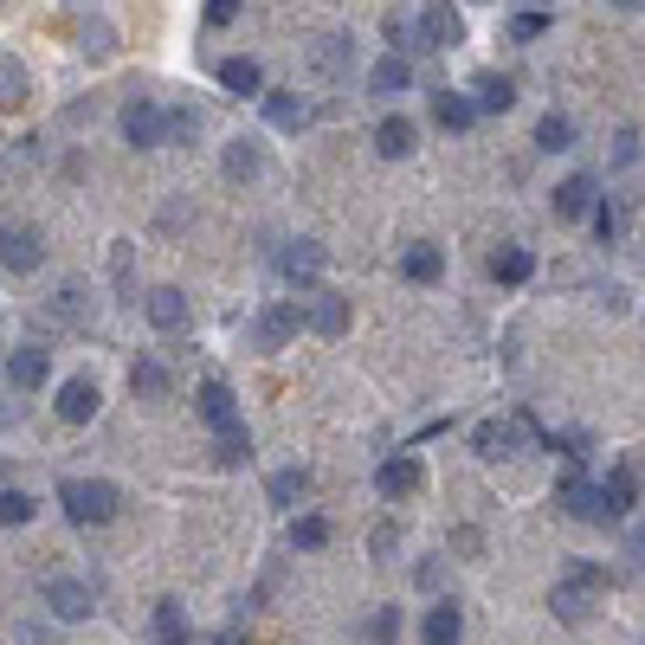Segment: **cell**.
I'll return each mask as SVG.
<instances>
[{
  "mask_svg": "<svg viewBox=\"0 0 645 645\" xmlns=\"http://www.w3.org/2000/svg\"><path fill=\"white\" fill-rule=\"evenodd\" d=\"M316 65H323V72H348V65H355V45H348L342 33H330L323 45H316Z\"/></svg>",
  "mask_w": 645,
  "mask_h": 645,
  "instance_id": "cell-36",
  "label": "cell"
},
{
  "mask_svg": "<svg viewBox=\"0 0 645 645\" xmlns=\"http://www.w3.org/2000/svg\"><path fill=\"white\" fill-rule=\"evenodd\" d=\"M362 633H368V645H394V639H400V607H375Z\"/></svg>",
  "mask_w": 645,
  "mask_h": 645,
  "instance_id": "cell-35",
  "label": "cell"
},
{
  "mask_svg": "<svg viewBox=\"0 0 645 645\" xmlns=\"http://www.w3.org/2000/svg\"><path fill=\"white\" fill-rule=\"evenodd\" d=\"M323 266H330V252L316 239H284V252H278V271L284 278H316Z\"/></svg>",
  "mask_w": 645,
  "mask_h": 645,
  "instance_id": "cell-17",
  "label": "cell"
},
{
  "mask_svg": "<svg viewBox=\"0 0 645 645\" xmlns=\"http://www.w3.org/2000/svg\"><path fill=\"white\" fill-rule=\"evenodd\" d=\"M227 175H232V181L266 175V149H259V143H246V136H239V143H227Z\"/></svg>",
  "mask_w": 645,
  "mask_h": 645,
  "instance_id": "cell-31",
  "label": "cell"
},
{
  "mask_svg": "<svg viewBox=\"0 0 645 645\" xmlns=\"http://www.w3.org/2000/svg\"><path fill=\"white\" fill-rule=\"evenodd\" d=\"M155 645H194L181 601H155Z\"/></svg>",
  "mask_w": 645,
  "mask_h": 645,
  "instance_id": "cell-26",
  "label": "cell"
},
{
  "mask_svg": "<svg viewBox=\"0 0 645 645\" xmlns=\"http://www.w3.org/2000/svg\"><path fill=\"white\" fill-rule=\"evenodd\" d=\"M298 497H310V471L304 465H284V471H271V503H298Z\"/></svg>",
  "mask_w": 645,
  "mask_h": 645,
  "instance_id": "cell-32",
  "label": "cell"
},
{
  "mask_svg": "<svg viewBox=\"0 0 645 645\" xmlns=\"http://www.w3.org/2000/svg\"><path fill=\"white\" fill-rule=\"evenodd\" d=\"M239 7H246V0H207V27H214V33L232 27V20H239Z\"/></svg>",
  "mask_w": 645,
  "mask_h": 645,
  "instance_id": "cell-41",
  "label": "cell"
},
{
  "mask_svg": "<svg viewBox=\"0 0 645 645\" xmlns=\"http://www.w3.org/2000/svg\"><path fill=\"white\" fill-rule=\"evenodd\" d=\"M27 91H33L27 65H20L13 52H0V111H20V104H27Z\"/></svg>",
  "mask_w": 645,
  "mask_h": 645,
  "instance_id": "cell-25",
  "label": "cell"
},
{
  "mask_svg": "<svg viewBox=\"0 0 645 645\" xmlns=\"http://www.w3.org/2000/svg\"><path fill=\"white\" fill-rule=\"evenodd\" d=\"M59 503H65V517H72L77 530H97V523H111L123 491H116L111 478H65L59 485Z\"/></svg>",
  "mask_w": 645,
  "mask_h": 645,
  "instance_id": "cell-3",
  "label": "cell"
},
{
  "mask_svg": "<svg viewBox=\"0 0 645 645\" xmlns=\"http://www.w3.org/2000/svg\"><path fill=\"white\" fill-rule=\"evenodd\" d=\"M123 143L129 149H162L168 143V111L155 97H129L123 104Z\"/></svg>",
  "mask_w": 645,
  "mask_h": 645,
  "instance_id": "cell-4",
  "label": "cell"
},
{
  "mask_svg": "<svg viewBox=\"0 0 645 645\" xmlns=\"http://www.w3.org/2000/svg\"><path fill=\"white\" fill-rule=\"evenodd\" d=\"M555 503L569 510L574 523H607V491H601V485H587L581 471H569V478L555 485Z\"/></svg>",
  "mask_w": 645,
  "mask_h": 645,
  "instance_id": "cell-6",
  "label": "cell"
},
{
  "mask_svg": "<svg viewBox=\"0 0 645 645\" xmlns=\"http://www.w3.org/2000/svg\"><path fill=\"white\" fill-rule=\"evenodd\" d=\"M414 143H419V129L407 123V116H387L375 129V155H387V162H400V155H414Z\"/></svg>",
  "mask_w": 645,
  "mask_h": 645,
  "instance_id": "cell-24",
  "label": "cell"
},
{
  "mask_svg": "<svg viewBox=\"0 0 645 645\" xmlns=\"http://www.w3.org/2000/svg\"><path fill=\"white\" fill-rule=\"evenodd\" d=\"M45 375H52V355H45L39 342H27V348L7 355V381H13V387H45Z\"/></svg>",
  "mask_w": 645,
  "mask_h": 645,
  "instance_id": "cell-18",
  "label": "cell"
},
{
  "mask_svg": "<svg viewBox=\"0 0 645 645\" xmlns=\"http://www.w3.org/2000/svg\"><path fill=\"white\" fill-rule=\"evenodd\" d=\"M419 458L414 452H400V458H381V471H375V491L387 497V503H400V497H414L419 491Z\"/></svg>",
  "mask_w": 645,
  "mask_h": 645,
  "instance_id": "cell-8",
  "label": "cell"
},
{
  "mask_svg": "<svg viewBox=\"0 0 645 645\" xmlns=\"http://www.w3.org/2000/svg\"><path fill=\"white\" fill-rule=\"evenodd\" d=\"M194 136H200V111L175 104V111H168V143H194Z\"/></svg>",
  "mask_w": 645,
  "mask_h": 645,
  "instance_id": "cell-38",
  "label": "cell"
},
{
  "mask_svg": "<svg viewBox=\"0 0 645 645\" xmlns=\"http://www.w3.org/2000/svg\"><path fill=\"white\" fill-rule=\"evenodd\" d=\"M433 123L439 129H471L478 123V104L465 91H433Z\"/></svg>",
  "mask_w": 645,
  "mask_h": 645,
  "instance_id": "cell-22",
  "label": "cell"
},
{
  "mask_svg": "<svg viewBox=\"0 0 645 645\" xmlns=\"http://www.w3.org/2000/svg\"><path fill=\"white\" fill-rule=\"evenodd\" d=\"M530 271H535L530 246H503V252H491V278H497V284H523Z\"/></svg>",
  "mask_w": 645,
  "mask_h": 645,
  "instance_id": "cell-28",
  "label": "cell"
},
{
  "mask_svg": "<svg viewBox=\"0 0 645 645\" xmlns=\"http://www.w3.org/2000/svg\"><path fill=\"white\" fill-rule=\"evenodd\" d=\"M129 387H136V400H162L168 394V368L162 362H136L129 368Z\"/></svg>",
  "mask_w": 645,
  "mask_h": 645,
  "instance_id": "cell-33",
  "label": "cell"
},
{
  "mask_svg": "<svg viewBox=\"0 0 645 645\" xmlns=\"http://www.w3.org/2000/svg\"><path fill=\"white\" fill-rule=\"evenodd\" d=\"M594 207H601V181H594V175H569V181L555 188V214H562V220H594Z\"/></svg>",
  "mask_w": 645,
  "mask_h": 645,
  "instance_id": "cell-10",
  "label": "cell"
},
{
  "mask_svg": "<svg viewBox=\"0 0 645 645\" xmlns=\"http://www.w3.org/2000/svg\"><path fill=\"white\" fill-rule=\"evenodd\" d=\"M407 84H414V65H407L400 52H387V59H375V72H368V91H375V97H400Z\"/></svg>",
  "mask_w": 645,
  "mask_h": 645,
  "instance_id": "cell-21",
  "label": "cell"
},
{
  "mask_svg": "<svg viewBox=\"0 0 645 645\" xmlns=\"http://www.w3.org/2000/svg\"><path fill=\"white\" fill-rule=\"evenodd\" d=\"M39 503L27 491H0V530H20V523H33Z\"/></svg>",
  "mask_w": 645,
  "mask_h": 645,
  "instance_id": "cell-34",
  "label": "cell"
},
{
  "mask_svg": "<svg viewBox=\"0 0 645 645\" xmlns=\"http://www.w3.org/2000/svg\"><path fill=\"white\" fill-rule=\"evenodd\" d=\"M200 419L214 426V452H220V465H246L252 458V433H246V414H239V400H232L227 381H200Z\"/></svg>",
  "mask_w": 645,
  "mask_h": 645,
  "instance_id": "cell-1",
  "label": "cell"
},
{
  "mask_svg": "<svg viewBox=\"0 0 645 645\" xmlns=\"http://www.w3.org/2000/svg\"><path fill=\"white\" fill-rule=\"evenodd\" d=\"M45 607L59 613L65 626H72V620H91V587H84L77 574H52V581H45Z\"/></svg>",
  "mask_w": 645,
  "mask_h": 645,
  "instance_id": "cell-7",
  "label": "cell"
},
{
  "mask_svg": "<svg viewBox=\"0 0 645 645\" xmlns=\"http://www.w3.org/2000/svg\"><path fill=\"white\" fill-rule=\"evenodd\" d=\"M304 330H316V336H342V330H348V298H336V291H310L304 298Z\"/></svg>",
  "mask_w": 645,
  "mask_h": 645,
  "instance_id": "cell-9",
  "label": "cell"
},
{
  "mask_svg": "<svg viewBox=\"0 0 645 645\" xmlns=\"http://www.w3.org/2000/svg\"><path fill=\"white\" fill-rule=\"evenodd\" d=\"M503 33L517 39V45H530V39H542V33H549V13H517V20H510Z\"/></svg>",
  "mask_w": 645,
  "mask_h": 645,
  "instance_id": "cell-39",
  "label": "cell"
},
{
  "mask_svg": "<svg viewBox=\"0 0 645 645\" xmlns=\"http://www.w3.org/2000/svg\"><path fill=\"white\" fill-rule=\"evenodd\" d=\"M214 645H252V639H246L239 626H227V633H220V639H214Z\"/></svg>",
  "mask_w": 645,
  "mask_h": 645,
  "instance_id": "cell-45",
  "label": "cell"
},
{
  "mask_svg": "<svg viewBox=\"0 0 645 645\" xmlns=\"http://www.w3.org/2000/svg\"><path fill=\"white\" fill-rule=\"evenodd\" d=\"M607 587H613V574L601 569V562H569L562 581H555V594H549V607H555L562 626H587L594 607L607 601Z\"/></svg>",
  "mask_w": 645,
  "mask_h": 645,
  "instance_id": "cell-2",
  "label": "cell"
},
{
  "mask_svg": "<svg viewBox=\"0 0 645 645\" xmlns=\"http://www.w3.org/2000/svg\"><path fill=\"white\" fill-rule=\"evenodd\" d=\"M414 33H419V45H426V52H446V45H458V39H465V20H458L452 0H419Z\"/></svg>",
  "mask_w": 645,
  "mask_h": 645,
  "instance_id": "cell-5",
  "label": "cell"
},
{
  "mask_svg": "<svg viewBox=\"0 0 645 645\" xmlns=\"http://www.w3.org/2000/svg\"><path fill=\"white\" fill-rule=\"evenodd\" d=\"M439 271H446V252H439V246H426V239L400 252V278H407V284H433Z\"/></svg>",
  "mask_w": 645,
  "mask_h": 645,
  "instance_id": "cell-23",
  "label": "cell"
},
{
  "mask_svg": "<svg viewBox=\"0 0 645 645\" xmlns=\"http://www.w3.org/2000/svg\"><path fill=\"white\" fill-rule=\"evenodd\" d=\"M601 491H607V517H626V510L639 503V465H613Z\"/></svg>",
  "mask_w": 645,
  "mask_h": 645,
  "instance_id": "cell-20",
  "label": "cell"
},
{
  "mask_svg": "<svg viewBox=\"0 0 645 645\" xmlns=\"http://www.w3.org/2000/svg\"><path fill=\"white\" fill-rule=\"evenodd\" d=\"M419 639L426 645H458L465 639V613H458V601H433L426 620H419Z\"/></svg>",
  "mask_w": 645,
  "mask_h": 645,
  "instance_id": "cell-13",
  "label": "cell"
},
{
  "mask_svg": "<svg viewBox=\"0 0 645 645\" xmlns=\"http://www.w3.org/2000/svg\"><path fill=\"white\" fill-rule=\"evenodd\" d=\"M97 407H104V394H97V381L91 375H72L65 387H59V419H65V426H84Z\"/></svg>",
  "mask_w": 645,
  "mask_h": 645,
  "instance_id": "cell-11",
  "label": "cell"
},
{
  "mask_svg": "<svg viewBox=\"0 0 645 645\" xmlns=\"http://www.w3.org/2000/svg\"><path fill=\"white\" fill-rule=\"evenodd\" d=\"M143 310H149L155 330H181V323H188V298H181L175 284H155L149 298H143Z\"/></svg>",
  "mask_w": 645,
  "mask_h": 645,
  "instance_id": "cell-19",
  "label": "cell"
},
{
  "mask_svg": "<svg viewBox=\"0 0 645 645\" xmlns=\"http://www.w3.org/2000/svg\"><path fill=\"white\" fill-rule=\"evenodd\" d=\"M471 91H478L471 104H478V111H491V116L517 104V84H510V77H497V72H485V77H478V84H471Z\"/></svg>",
  "mask_w": 645,
  "mask_h": 645,
  "instance_id": "cell-30",
  "label": "cell"
},
{
  "mask_svg": "<svg viewBox=\"0 0 645 645\" xmlns=\"http://www.w3.org/2000/svg\"><path fill=\"white\" fill-rule=\"evenodd\" d=\"M266 116L278 123V129H304V123H310V104L298 97V91H266Z\"/></svg>",
  "mask_w": 645,
  "mask_h": 645,
  "instance_id": "cell-27",
  "label": "cell"
},
{
  "mask_svg": "<svg viewBox=\"0 0 645 645\" xmlns=\"http://www.w3.org/2000/svg\"><path fill=\"white\" fill-rule=\"evenodd\" d=\"M613 162H620V168L639 162V129H620V136H613Z\"/></svg>",
  "mask_w": 645,
  "mask_h": 645,
  "instance_id": "cell-43",
  "label": "cell"
},
{
  "mask_svg": "<svg viewBox=\"0 0 645 645\" xmlns=\"http://www.w3.org/2000/svg\"><path fill=\"white\" fill-rule=\"evenodd\" d=\"M535 149H549V155L574 149V116H562V111L542 116V123H535Z\"/></svg>",
  "mask_w": 645,
  "mask_h": 645,
  "instance_id": "cell-29",
  "label": "cell"
},
{
  "mask_svg": "<svg viewBox=\"0 0 645 645\" xmlns=\"http://www.w3.org/2000/svg\"><path fill=\"white\" fill-rule=\"evenodd\" d=\"M330 542V517H298L291 523V549H323Z\"/></svg>",
  "mask_w": 645,
  "mask_h": 645,
  "instance_id": "cell-37",
  "label": "cell"
},
{
  "mask_svg": "<svg viewBox=\"0 0 645 645\" xmlns=\"http://www.w3.org/2000/svg\"><path fill=\"white\" fill-rule=\"evenodd\" d=\"M394 542H400V530H394V523H381V530H375V555H394Z\"/></svg>",
  "mask_w": 645,
  "mask_h": 645,
  "instance_id": "cell-44",
  "label": "cell"
},
{
  "mask_svg": "<svg viewBox=\"0 0 645 645\" xmlns=\"http://www.w3.org/2000/svg\"><path fill=\"white\" fill-rule=\"evenodd\" d=\"M220 91L227 97H266V65L246 59V52L239 59H220Z\"/></svg>",
  "mask_w": 645,
  "mask_h": 645,
  "instance_id": "cell-12",
  "label": "cell"
},
{
  "mask_svg": "<svg viewBox=\"0 0 645 645\" xmlns=\"http://www.w3.org/2000/svg\"><path fill=\"white\" fill-rule=\"evenodd\" d=\"M594 232H601V246H613V232H620V207H613V200L594 207Z\"/></svg>",
  "mask_w": 645,
  "mask_h": 645,
  "instance_id": "cell-42",
  "label": "cell"
},
{
  "mask_svg": "<svg viewBox=\"0 0 645 645\" xmlns=\"http://www.w3.org/2000/svg\"><path fill=\"white\" fill-rule=\"evenodd\" d=\"M84 52H91V59H111V52H116V33L104 27V20H97V27H84Z\"/></svg>",
  "mask_w": 645,
  "mask_h": 645,
  "instance_id": "cell-40",
  "label": "cell"
},
{
  "mask_svg": "<svg viewBox=\"0 0 645 645\" xmlns=\"http://www.w3.org/2000/svg\"><path fill=\"white\" fill-rule=\"evenodd\" d=\"M517 439H523V419H485V426L471 433L478 458H510L517 452Z\"/></svg>",
  "mask_w": 645,
  "mask_h": 645,
  "instance_id": "cell-16",
  "label": "cell"
},
{
  "mask_svg": "<svg viewBox=\"0 0 645 645\" xmlns=\"http://www.w3.org/2000/svg\"><path fill=\"white\" fill-rule=\"evenodd\" d=\"M39 259H45L39 232H27V227H7V232H0V266H7V271H39Z\"/></svg>",
  "mask_w": 645,
  "mask_h": 645,
  "instance_id": "cell-14",
  "label": "cell"
},
{
  "mask_svg": "<svg viewBox=\"0 0 645 645\" xmlns=\"http://www.w3.org/2000/svg\"><path fill=\"white\" fill-rule=\"evenodd\" d=\"M298 323H304V304H271L266 316L252 323V336H259V348H284Z\"/></svg>",
  "mask_w": 645,
  "mask_h": 645,
  "instance_id": "cell-15",
  "label": "cell"
}]
</instances>
